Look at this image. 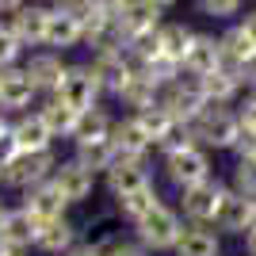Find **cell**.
Wrapping results in <instances>:
<instances>
[{"mask_svg":"<svg viewBox=\"0 0 256 256\" xmlns=\"http://www.w3.org/2000/svg\"><path fill=\"white\" fill-rule=\"evenodd\" d=\"M157 172L172 192H184V188H195V184L218 176V172H214V153H206L203 146H195V142L157 153Z\"/></svg>","mask_w":256,"mask_h":256,"instance_id":"obj_1","label":"cell"},{"mask_svg":"<svg viewBox=\"0 0 256 256\" xmlns=\"http://www.w3.org/2000/svg\"><path fill=\"white\" fill-rule=\"evenodd\" d=\"M184 226L188 222H184V214L176 210V203L160 199L153 210H146L138 222L130 226V237H134L150 256H168L172 248H176V241H180Z\"/></svg>","mask_w":256,"mask_h":256,"instance_id":"obj_2","label":"cell"},{"mask_svg":"<svg viewBox=\"0 0 256 256\" xmlns=\"http://www.w3.org/2000/svg\"><path fill=\"white\" fill-rule=\"evenodd\" d=\"M237 130H241V118H237L234 107H218L206 104L199 115L188 122V134H192L195 146H203L206 153H230L237 142Z\"/></svg>","mask_w":256,"mask_h":256,"instance_id":"obj_3","label":"cell"},{"mask_svg":"<svg viewBox=\"0 0 256 256\" xmlns=\"http://www.w3.org/2000/svg\"><path fill=\"white\" fill-rule=\"evenodd\" d=\"M58 150H42V153H16V157L0 168V192H16L23 195L27 188H34V184H42L54 176V168H58Z\"/></svg>","mask_w":256,"mask_h":256,"instance_id":"obj_4","label":"cell"},{"mask_svg":"<svg viewBox=\"0 0 256 256\" xmlns=\"http://www.w3.org/2000/svg\"><path fill=\"white\" fill-rule=\"evenodd\" d=\"M226 188L230 184L222 176H210V180L195 184V188H184V192H176V210L184 214V222H192V226H214L218 206L226 199Z\"/></svg>","mask_w":256,"mask_h":256,"instance_id":"obj_5","label":"cell"},{"mask_svg":"<svg viewBox=\"0 0 256 256\" xmlns=\"http://www.w3.org/2000/svg\"><path fill=\"white\" fill-rule=\"evenodd\" d=\"M107 199H122V195H134V192H146L157 184V172H153V160L146 157H115V164L100 176Z\"/></svg>","mask_w":256,"mask_h":256,"instance_id":"obj_6","label":"cell"},{"mask_svg":"<svg viewBox=\"0 0 256 256\" xmlns=\"http://www.w3.org/2000/svg\"><path fill=\"white\" fill-rule=\"evenodd\" d=\"M157 104L168 111L176 122H192L199 111L206 107V96H203V84H199V76H188V73H180V76H172L168 84H160V92H157Z\"/></svg>","mask_w":256,"mask_h":256,"instance_id":"obj_7","label":"cell"},{"mask_svg":"<svg viewBox=\"0 0 256 256\" xmlns=\"http://www.w3.org/2000/svg\"><path fill=\"white\" fill-rule=\"evenodd\" d=\"M111 20H115V31L122 38V46L138 34H150L164 23V12L153 4V0H111Z\"/></svg>","mask_w":256,"mask_h":256,"instance_id":"obj_8","label":"cell"},{"mask_svg":"<svg viewBox=\"0 0 256 256\" xmlns=\"http://www.w3.org/2000/svg\"><path fill=\"white\" fill-rule=\"evenodd\" d=\"M88 69H92V76L100 80V88H104V96L118 100V92L130 84V76H134V62H130V54L122 50V46H107V50H92V58H88Z\"/></svg>","mask_w":256,"mask_h":256,"instance_id":"obj_9","label":"cell"},{"mask_svg":"<svg viewBox=\"0 0 256 256\" xmlns=\"http://www.w3.org/2000/svg\"><path fill=\"white\" fill-rule=\"evenodd\" d=\"M50 184L62 192V199L69 206H80V203H88V199L96 195L100 176L92 168H84L76 157H62V160H58V168H54V176H50Z\"/></svg>","mask_w":256,"mask_h":256,"instance_id":"obj_10","label":"cell"},{"mask_svg":"<svg viewBox=\"0 0 256 256\" xmlns=\"http://www.w3.org/2000/svg\"><path fill=\"white\" fill-rule=\"evenodd\" d=\"M54 96L65 100L73 111H92V107L104 104V88H100V80L92 76L88 62H76V65L65 69V76H62V84H58Z\"/></svg>","mask_w":256,"mask_h":256,"instance_id":"obj_11","label":"cell"},{"mask_svg":"<svg viewBox=\"0 0 256 256\" xmlns=\"http://www.w3.org/2000/svg\"><path fill=\"white\" fill-rule=\"evenodd\" d=\"M38 88H34V80L27 76V69L20 65H12V69H0V111L4 115H23V111H34L38 107Z\"/></svg>","mask_w":256,"mask_h":256,"instance_id":"obj_12","label":"cell"},{"mask_svg":"<svg viewBox=\"0 0 256 256\" xmlns=\"http://www.w3.org/2000/svg\"><path fill=\"white\" fill-rule=\"evenodd\" d=\"M111 142H115L118 157H146V160L157 157V146H153V138L146 134V126H142V118L134 115V111H126V115H115Z\"/></svg>","mask_w":256,"mask_h":256,"instance_id":"obj_13","label":"cell"},{"mask_svg":"<svg viewBox=\"0 0 256 256\" xmlns=\"http://www.w3.org/2000/svg\"><path fill=\"white\" fill-rule=\"evenodd\" d=\"M8 31L20 38V46L23 50H31V46H38L42 50V42H46V23H50V4H23L16 16H8Z\"/></svg>","mask_w":256,"mask_h":256,"instance_id":"obj_14","label":"cell"},{"mask_svg":"<svg viewBox=\"0 0 256 256\" xmlns=\"http://www.w3.org/2000/svg\"><path fill=\"white\" fill-rule=\"evenodd\" d=\"M214 230L222 237H237V241H241V237L252 230V199L234 192V188H226V199H222V206H218Z\"/></svg>","mask_w":256,"mask_h":256,"instance_id":"obj_15","label":"cell"},{"mask_svg":"<svg viewBox=\"0 0 256 256\" xmlns=\"http://www.w3.org/2000/svg\"><path fill=\"white\" fill-rule=\"evenodd\" d=\"M20 206L31 214L38 226H42V222H54V218H65V214L73 210V206L62 199V192H58L50 180L34 184V188H27V192L20 195Z\"/></svg>","mask_w":256,"mask_h":256,"instance_id":"obj_16","label":"cell"},{"mask_svg":"<svg viewBox=\"0 0 256 256\" xmlns=\"http://www.w3.org/2000/svg\"><path fill=\"white\" fill-rule=\"evenodd\" d=\"M23 69H27V76L34 80L38 96H54L58 84H62V76H65V69H69V62H65V54H58V50H34L31 58L23 62Z\"/></svg>","mask_w":256,"mask_h":256,"instance_id":"obj_17","label":"cell"},{"mask_svg":"<svg viewBox=\"0 0 256 256\" xmlns=\"http://www.w3.org/2000/svg\"><path fill=\"white\" fill-rule=\"evenodd\" d=\"M76 241H80V226L65 214V218H54V222L38 226V234H34V252L38 256H65Z\"/></svg>","mask_w":256,"mask_h":256,"instance_id":"obj_18","label":"cell"},{"mask_svg":"<svg viewBox=\"0 0 256 256\" xmlns=\"http://www.w3.org/2000/svg\"><path fill=\"white\" fill-rule=\"evenodd\" d=\"M12 138L20 146V153H42V150H58V138L50 134V126L42 122L38 111H23L12 118Z\"/></svg>","mask_w":256,"mask_h":256,"instance_id":"obj_19","label":"cell"},{"mask_svg":"<svg viewBox=\"0 0 256 256\" xmlns=\"http://www.w3.org/2000/svg\"><path fill=\"white\" fill-rule=\"evenodd\" d=\"M222 252H226V237L214 226H192L188 222L168 256H222Z\"/></svg>","mask_w":256,"mask_h":256,"instance_id":"obj_20","label":"cell"},{"mask_svg":"<svg viewBox=\"0 0 256 256\" xmlns=\"http://www.w3.org/2000/svg\"><path fill=\"white\" fill-rule=\"evenodd\" d=\"M218 54H222V69H226V73L241 76V69L256 58V46L237 31V23H230V27L218 34ZM237 84H241V80H237Z\"/></svg>","mask_w":256,"mask_h":256,"instance_id":"obj_21","label":"cell"},{"mask_svg":"<svg viewBox=\"0 0 256 256\" xmlns=\"http://www.w3.org/2000/svg\"><path fill=\"white\" fill-rule=\"evenodd\" d=\"M34 234H38V222L23 210L20 203L8 210V218L0 222V237L12 252H34Z\"/></svg>","mask_w":256,"mask_h":256,"instance_id":"obj_22","label":"cell"},{"mask_svg":"<svg viewBox=\"0 0 256 256\" xmlns=\"http://www.w3.org/2000/svg\"><path fill=\"white\" fill-rule=\"evenodd\" d=\"M222 69V54H218V34H203L195 31L192 50L184 58V73L188 76H210Z\"/></svg>","mask_w":256,"mask_h":256,"instance_id":"obj_23","label":"cell"},{"mask_svg":"<svg viewBox=\"0 0 256 256\" xmlns=\"http://www.w3.org/2000/svg\"><path fill=\"white\" fill-rule=\"evenodd\" d=\"M192 38H195V27H188V23H180V20H164L157 27V54L184 69V58L192 50Z\"/></svg>","mask_w":256,"mask_h":256,"instance_id":"obj_24","label":"cell"},{"mask_svg":"<svg viewBox=\"0 0 256 256\" xmlns=\"http://www.w3.org/2000/svg\"><path fill=\"white\" fill-rule=\"evenodd\" d=\"M76 46H84V31H80V20L73 16H65V12H54L50 8V23H46V42L42 50H76Z\"/></svg>","mask_w":256,"mask_h":256,"instance_id":"obj_25","label":"cell"},{"mask_svg":"<svg viewBox=\"0 0 256 256\" xmlns=\"http://www.w3.org/2000/svg\"><path fill=\"white\" fill-rule=\"evenodd\" d=\"M34 111L42 115V122L50 126V134H54L58 142H69V138H73V130H76V118H80V111H73V107L65 104V100H58V96H42Z\"/></svg>","mask_w":256,"mask_h":256,"instance_id":"obj_26","label":"cell"},{"mask_svg":"<svg viewBox=\"0 0 256 256\" xmlns=\"http://www.w3.org/2000/svg\"><path fill=\"white\" fill-rule=\"evenodd\" d=\"M69 157H76L84 168H92L96 176H104V172L115 164L118 150H115V142H111V138H96V142H76Z\"/></svg>","mask_w":256,"mask_h":256,"instance_id":"obj_27","label":"cell"},{"mask_svg":"<svg viewBox=\"0 0 256 256\" xmlns=\"http://www.w3.org/2000/svg\"><path fill=\"white\" fill-rule=\"evenodd\" d=\"M134 115L142 118V126H146V134L153 138L157 153L164 150V146L172 142V134H176V130L184 126V122H176V118H172V115H168V111H164L160 104H153V107H142V111H134Z\"/></svg>","mask_w":256,"mask_h":256,"instance_id":"obj_28","label":"cell"},{"mask_svg":"<svg viewBox=\"0 0 256 256\" xmlns=\"http://www.w3.org/2000/svg\"><path fill=\"white\" fill-rule=\"evenodd\" d=\"M164 195H160V188L153 184V188H146V192H134V195H122V199H111V210H115V218L118 222H126V226H134L142 218L146 210H153V206L160 203Z\"/></svg>","mask_w":256,"mask_h":256,"instance_id":"obj_29","label":"cell"},{"mask_svg":"<svg viewBox=\"0 0 256 256\" xmlns=\"http://www.w3.org/2000/svg\"><path fill=\"white\" fill-rule=\"evenodd\" d=\"M199 84H203L206 104H218V107H237V100L245 96V88L237 84V76H230L226 69H218L210 76H199Z\"/></svg>","mask_w":256,"mask_h":256,"instance_id":"obj_30","label":"cell"},{"mask_svg":"<svg viewBox=\"0 0 256 256\" xmlns=\"http://www.w3.org/2000/svg\"><path fill=\"white\" fill-rule=\"evenodd\" d=\"M111 126H115V115H111L104 104L92 107V111H80L69 146H76V142H96V138H111Z\"/></svg>","mask_w":256,"mask_h":256,"instance_id":"obj_31","label":"cell"},{"mask_svg":"<svg viewBox=\"0 0 256 256\" xmlns=\"http://www.w3.org/2000/svg\"><path fill=\"white\" fill-rule=\"evenodd\" d=\"M157 92H160L157 80H150L146 73H138V69H134L130 84L118 92V104L130 107V111H142V107H153V104H157Z\"/></svg>","mask_w":256,"mask_h":256,"instance_id":"obj_32","label":"cell"},{"mask_svg":"<svg viewBox=\"0 0 256 256\" xmlns=\"http://www.w3.org/2000/svg\"><path fill=\"white\" fill-rule=\"evenodd\" d=\"M226 184H230L234 192H241V195H248V199H256V157H237Z\"/></svg>","mask_w":256,"mask_h":256,"instance_id":"obj_33","label":"cell"},{"mask_svg":"<svg viewBox=\"0 0 256 256\" xmlns=\"http://www.w3.org/2000/svg\"><path fill=\"white\" fill-rule=\"evenodd\" d=\"M195 12L206 16V20H218V23H230L245 12V0H192Z\"/></svg>","mask_w":256,"mask_h":256,"instance_id":"obj_34","label":"cell"},{"mask_svg":"<svg viewBox=\"0 0 256 256\" xmlns=\"http://www.w3.org/2000/svg\"><path fill=\"white\" fill-rule=\"evenodd\" d=\"M100 252H104V256H150L130 234H107V237H100Z\"/></svg>","mask_w":256,"mask_h":256,"instance_id":"obj_35","label":"cell"},{"mask_svg":"<svg viewBox=\"0 0 256 256\" xmlns=\"http://www.w3.org/2000/svg\"><path fill=\"white\" fill-rule=\"evenodd\" d=\"M50 8L54 12H65V16H73V20H92L96 12L107 8V0H50Z\"/></svg>","mask_w":256,"mask_h":256,"instance_id":"obj_36","label":"cell"},{"mask_svg":"<svg viewBox=\"0 0 256 256\" xmlns=\"http://www.w3.org/2000/svg\"><path fill=\"white\" fill-rule=\"evenodd\" d=\"M23 62V46L20 38L8 31V23H0V69H12V65Z\"/></svg>","mask_w":256,"mask_h":256,"instance_id":"obj_37","label":"cell"},{"mask_svg":"<svg viewBox=\"0 0 256 256\" xmlns=\"http://www.w3.org/2000/svg\"><path fill=\"white\" fill-rule=\"evenodd\" d=\"M237 118H241V126H248V130H256V88L252 92H245V96L237 100Z\"/></svg>","mask_w":256,"mask_h":256,"instance_id":"obj_38","label":"cell"},{"mask_svg":"<svg viewBox=\"0 0 256 256\" xmlns=\"http://www.w3.org/2000/svg\"><path fill=\"white\" fill-rule=\"evenodd\" d=\"M234 160L237 157H256V130H248V126H241L237 130V142H234Z\"/></svg>","mask_w":256,"mask_h":256,"instance_id":"obj_39","label":"cell"},{"mask_svg":"<svg viewBox=\"0 0 256 256\" xmlns=\"http://www.w3.org/2000/svg\"><path fill=\"white\" fill-rule=\"evenodd\" d=\"M237 31H241L248 42L256 46V8H245L241 16H237Z\"/></svg>","mask_w":256,"mask_h":256,"instance_id":"obj_40","label":"cell"},{"mask_svg":"<svg viewBox=\"0 0 256 256\" xmlns=\"http://www.w3.org/2000/svg\"><path fill=\"white\" fill-rule=\"evenodd\" d=\"M16 153H20V146H16V138H12V130H8V134H0V168H4Z\"/></svg>","mask_w":256,"mask_h":256,"instance_id":"obj_41","label":"cell"},{"mask_svg":"<svg viewBox=\"0 0 256 256\" xmlns=\"http://www.w3.org/2000/svg\"><path fill=\"white\" fill-rule=\"evenodd\" d=\"M65 256H104V252H100V241H84V237H80Z\"/></svg>","mask_w":256,"mask_h":256,"instance_id":"obj_42","label":"cell"},{"mask_svg":"<svg viewBox=\"0 0 256 256\" xmlns=\"http://www.w3.org/2000/svg\"><path fill=\"white\" fill-rule=\"evenodd\" d=\"M23 4H31V0H0V16L8 20V16H16V12H20Z\"/></svg>","mask_w":256,"mask_h":256,"instance_id":"obj_43","label":"cell"},{"mask_svg":"<svg viewBox=\"0 0 256 256\" xmlns=\"http://www.w3.org/2000/svg\"><path fill=\"white\" fill-rule=\"evenodd\" d=\"M241 252H245V256H256V230H248V234L241 237Z\"/></svg>","mask_w":256,"mask_h":256,"instance_id":"obj_44","label":"cell"},{"mask_svg":"<svg viewBox=\"0 0 256 256\" xmlns=\"http://www.w3.org/2000/svg\"><path fill=\"white\" fill-rule=\"evenodd\" d=\"M8 210H12V203H8V199H4V192H0V222L8 218Z\"/></svg>","mask_w":256,"mask_h":256,"instance_id":"obj_45","label":"cell"},{"mask_svg":"<svg viewBox=\"0 0 256 256\" xmlns=\"http://www.w3.org/2000/svg\"><path fill=\"white\" fill-rule=\"evenodd\" d=\"M153 4H157L160 12H172V8H176V4H180V0H153Z\"/></svg>","mask_w":256,"mask_h":256,"instance_id":"obj_46","label":"cell"},{"mask_svg":"<svg viewBox=\"0 0 256 256\" xmlns=\"http://www.w3.org/2000/svg\"><path fill=\"white\" fill-rule=\"evenodd\" d=\"M12 130V115H4V111H0V134H8Z\"/></svg>","mask_w":256,"mask_h":256,"instance_id":"obj_47","label":"cell"},{"mask_svg":"<svg viewBox=\"0 0 256 256\" xmlns=\"http://www.w3.org/2000/svg\"><path fill=\"white\" fill-rule=\"evenodd\" d=\"M8 252H12V248H8V245H4V237H0V256H8Z\"/></svg>","mask_w":256,"mask_h":256,"instance_id":"obj_48","label":"cell"},{"mask_svg":"<svg viewBox=\"0 0 256 256\" xmlns=\"http://www.w3.org/2000/svg\"><path fill=\"white\" fill-rule=\"evenodd\" d=\"M252 230H256V199H252Z\"/></svg>","mask_w":256,"mask_h":256,"instance_id":"obj_49","label":"cell"},{"mask_svg":"<svg viewBox=\"0 0 256 256\" xmlns=\"http://www.w3.org/2000/svg\"><path fill=\"white\" fill-rule=\"evenodd\" d=\"M8 256H31V252H8Z\"/></svg>","mask_w":256,"mask_h":256,"instance_id":"obj_50","label":"cell"}]
</instances>
